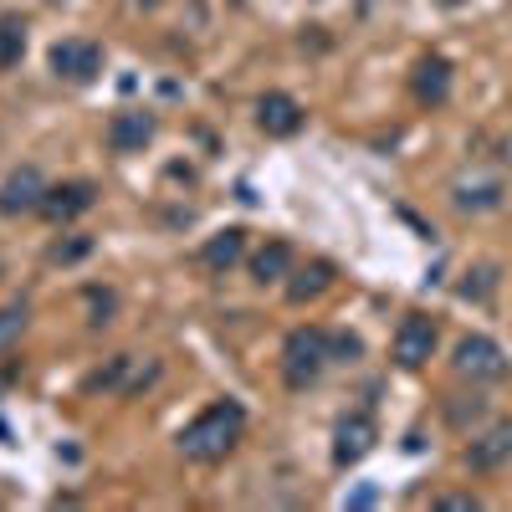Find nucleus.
<instances>
[{
    "label": "nucleus",
    "mask_w": 512,
    "mask_h": 512,
    "mask_svg": "<svg viewBox=\"0 0 512 512\" xmlns=\"http://www.w3.org/2000/svg\"><path fill=\"white\" fill-rule=\"evenodd\" d=\"M241 431H246V410H241V400H210L185 431H180V451L190 456V461H226L231 451H236V441H241Z\"/></svg>",
    "instance_id": "1"
},
{
    "label": "nucleus",
    "mask_w": 512,
    "mask_h": 512,
    "mask_svg": "<svg viewBox=\"0 0 512 512\" xmlns=\"http://www.w3.org/2000/svg\"><path fill=\"white\" fill-rule=\"evenodd\" d=\"M333 364V333L328 328H292L282 338V379L287 390H308V384Z\"/></svg>",
    "instance_id": "2"
},
{
    "label": "nucleus",
    "mask_w": 512,
    "mask_h": 512,
    "mask_svg": "<svg viewBox=\"0 0 512 512\" xmlns=\"http://www.w3.org/2000/svg\"><path fill=\"white\" fill-rule=\"evenodd\" d=\"M451 369H456L461 379H472V384H497V379H507V374H512V364H507L502 344H497V338H487V333H466L461 344H456Z\"/></svg>",
    "instance_id": "3"
},
{
    "label": "nucleus",
    "mask_w": 512,
    "mask_h": 512,
    "mask_svg": "<svg viewBox=\"0 0 512 512\" xmlns=\"http://www.w3.org/2000/svg\"><path fill=\"white\" fill-rule=\"evenodd\" d=\"M47 62H52V72L62 82H72V88H88V82L103 77V47L93 36H62L47 52Z\"/></svg>",
    "instance_id": "4"
},
{
    "label": "nucleus",
    "mask_w": 512,
    "mask_h": 512,
    "mask_svg": "<svg viewBox=\"0 0 512 512\" xmlns=\"http://www.w3.org/2000/svg\"><path fill=\"white\" fill-rule=\"evenodd\" d=\"M159 379V359H139V354H113L93 379H88V390H113V395H139L144 384Z\"/></svg>",
    "instance_id": "5"
},
{
    "label": "nucleus",
    "mask_w": 512,
    "mask_h": 512,
    "mask_svg": "<svg viewBox=\"0 0 512 512\" xmlns=\"http://www.w3.org/2000/svg\"><path fill=\"white\" fill-rule=\"evenodd\" d=\"M379 446V425H374V415L369 410H349L344 420L333 425V466H359L369 451Z\"/></svg>",
    "instance_id": "6"
},
{
    "label": "nucleus",
    "mask_w": 512,
    "mask_h": 512,
    "mask_svg": "<svg viewBox=\"0 0 512 512\" xmlns=\"http://www.w3.org/2000/svg\"><path fill=\"white\" fill-rule=\"evenodd\" d=\"M41 200H47V175L36 164H16L0 180V216H36Z\"/></svg>",
    "instance_id": "7"
},
{
    "label": "nucleus",
    "mask_w": 512,
    "mask_h": 512,
    "mask_svg": "<svg viewBox=\"0 0 512 512\" xmlns=\"http://www.w3.org/2000/svg\"><path fill=\"white\" fill-rule=\"evenodd\" d=\"M98 205V185L93 180H62V185H47V200H41L36 216H47L52 226H67L77 216H88Z\"/></svg>",
    "instance_id": "8"
},
{
    "label": "nucleus",
    "mask_w": 512,
    "mask_h": 512,
    "mask_svg": "<svg viewBox=\"0 0 512 512\" xmlns=\"http://www.w3.org/2000/svg\"><path fill=\"white\" fill-rule=\"evenodd\" d=\"M436 323L425 318V313H410V318H400V328H395V344H390V354H395V364L400 369H420L425 359L436 354Z\"/></svg>",
    "instance_id": "9"
},
{
    "label": "nucleus",
    "mask_w": 512,
    "mask_h": 512,
    "mask_svg": "<svg viewBox=\"0 0 512 512\" xmlns=\"http://www.w3.org/2000/svg\"><path fill=\"white\" fill-rule=\"evenodd\" d=\"M303 123H308V108L292 93H262L256 98V128H262L267 139H292V134H303Z\"/></svg>",
    "instance_id": "10"
},
{
    "label": "nucleus",
    "mask_w": 512,
    "mask_h": 512,
    "mask_svg": "<svg viewBox=\"0 0 512 512\" xmlns=\"http://www.w3.org/2000/svg\"><path fill=\"white\" fill-rule=\"evenodd\" d=\"M507 461H512V420L487 425V431L472 436V446H466V466H472V472H497Z\"/></svg>",
    "instance_id": "11"
},
{
    "label": "nucleus",
    "mask_w": 512,
    "mask_h": 512,
    "mask_svg": "<svg viewBox=\"0 0 512 512\" xmlns=\"http://www.w3.org/2000/svg\"><path fill=\"white\" fill-rule=\"evenodd\" d=\"M103 139H108L113 154H139V149L154 139V113H144V108H123V113H113Z\"/></svg>",
    "instance_id": "12"
},
{
    "label": "nucleus",
    "mask_w": 512,
    "mask_h": 512,
    "mask_svg": "<svg viewBox=\"0 0 512 512\" xmlns=\"http://www.w3.org/2000/svg\"><path fill=\"white\" fill-rule=\"evenodd\" d=\"M410 88H415V98L425 103V108H441L446 98H451V62L446 57H420L415 62V72H410Z\"/></svg>",
    "instance_id": "13"
},
{
    "label": "nucleus",
    "mask_w": 512,
    "mask_h": 512,
    "mask_svg": "<svg viewBox=\"0 0 512 512\" xmlns=\"http://www.w3.org/2000/svg\"><path fill=\"white\" fill-rule=\"evenodd\" d=\"M282 287H287V303H313V297H323L333 287V262L318 256V262H308V267H292Z\"/></svg>",
    "instance_id": "14"
},
{
    "label": "nucleus",
    "mask_w": 512,
    "mask_h": 512,
    "mask_svg": "<svg viewBox=\"0 0 512 512\" xmlns=\"http://www.w3.org/2000/svg\"><path fill=\"white\" fill-rule=\"evenodd\" d=\"M292 267H297V251H292V241H282V236H272L262 251L251 256V277L262 282V287H267V282H287Z\"/></svg>",
    "instance_id": "15"
},
{
    "label": "nucleus",
    "mask_w": 512,
    "mask_h": 512,
    "mask_svg": "<svg viewBox=\"0 0 512 512\" xmlns=\"http://www.w3.org/2000/svg\"><path fill=\"white\" fill-rule=\"evenodd\" d=\"M241 256H246V231H241V226H226V231H216V236L200 246V262H205L210 272H231Z\"/></svg>",
    "instance_id": "16"
},
{
    "label": "nucleus",
    "mask_w": 512,
    "mask_h": 512,
    "mask_svg": "<svg viewBox=\"0 0 512 512\" xmlns=\"http://www.w3.org/2000/svg\"><path fill=\"white\" fill-rule=\"evenodd\" d=\"M26 57V21L21 16H0V72L21 67Z\"/></svg>",
    "instance_id": "17"
},
{
    "label": "nucleus",
    "mask_w": 512,
    "mask_h": 512,
    "mask_svg": "<svg viewBox=\"0 0 512 512\" xmlns=\"http://www.w3.org/2000/svg\"><path fill=\"white\" fill-rule=\"evenodd\" d=\"M26 328H31V308L26 303H6V308H0V354H11L26 338Z\"/></svg>",
    "instance_id": "18"
},
{
    "label": "nucleus",
    "mask_w": 512,
    "mask_h": 512,
    "mask_svg": "<svg viewBox=\"0 0 512 512\" xmlns=\"http://www.w3.org/2000/svg\"><path fill=\"white\" fill-rule=\"evenodd\" d=\"M497 200H502V185H497V180H477V185L456 180V205H461V210H492Z\"/></svg>",
    "instance_id": "19"
},
{
    "label": "nucleus",
    "mask_w": 512,
    "mask_h": 512,
    "mask_svg": "<svg viewBox=\"0 0 512 512\" xmlns=\"http://www.w3.org/2000/svg\"><path fill=\"white\" fill-rule=\"evenodd\" d=\"M88 251H93V236H72V241H57V246L47 251V262H52V267H72V262H82Z\"/></svg>",
    "instance_id": "20"
},
{
    "label": "nucleus",
    "mask_w": 512,
    "mask_h": 512,
    "mask_svg": "<svg viewBox=\"0 0 512 512\" xmlns=\"http://www.w3.org/2000/svg\"><path fill=\"white\" fill-rule=\"evenodd\" d=\"M113 308H118V297H113V292H98V287L88 292V313H93L88 323H93V328H103V323H113Z\"/></svg>",
    "instance_id": "21"
},
{
    "label": "nucleus",
    "mask_w": 512,
    "mask_h": 512,
    "mask_svg": "<svg viewBox=\"0 0 512 512\" xmlns=\"http://www.w3.org/2000/svg\"><path fill=\"white\" fill-rule=\"evenodd\" d=\"M436 507H446V512H477L482 502L466 497V492H446V497H436Z\"/></svg>",
    "instance_id": "22"
},
{
    "label": "nucleus",
    "mask_w": 512,
    "mask_h": 512,
    "mask_svg": "<svg viewBox=\"0 0 512 512\" xmlns=\"http://www.w3.org/2000/svg\"><path fill=\"white\" fill-rule=\"evenodd\" d=\"M354 354H359V338L354 333H333V364H344Z\"/></svg>",
    "instance_id": "23"
},
{
    "label": "nucleus",
    "mask_w": 512,
    "mask_h": 512,
    "mask_svg": "<svg viewBox=\"0 0 512 512\" xmlns=\"http://www.w3.org/2000/svg\"><path fill=\"white\" fill-rule=\"evenodd\" d=\"M436 6H446V11H456V6H461V0H436Z\"/></svg>",
    "instance_id": "24"
}]
</instances>
